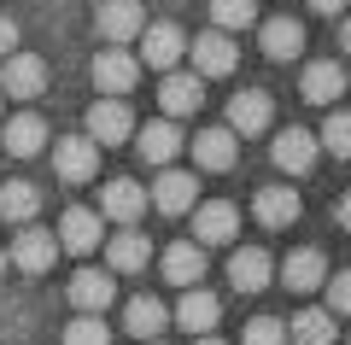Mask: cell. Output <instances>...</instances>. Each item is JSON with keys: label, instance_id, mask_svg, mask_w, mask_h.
<instances>
[{"label": "cell", "instance_id": "27", "mask_svg": "<svg viewBox=\"0 0 351 345\" xmlns=\"http://www.w3.org/2000/svg\"><path fill=\"white\" fill-rule=\"evenodd\" d=\"M234 135H228V129H199V135H193V164H199V170H234Z\"/></svg>", "mask_w": 351, "mask_h": 345}, {"label": "cell", "instance_id": "10", "mask_svg": "<svg viewBox=\"0 0 351 345\" xmlns=\"http://www.w3.org/2000/svg\"><path fill=\"white\" fill-rule=\"evenodd\" d=\"M269 117H276V106H269L263 88H246V94L228 99V135H263Z\"/></svg>", "mask_w": 351, "mask_h": 345}, {"label": "cell", "instance_id": "4", "mask_svg": "<svg viewBox=\"0 0 351 345\" xmlns=\"http://www.w3.org/2000/svg\"><path fill=\"white\" fill-rule=\"evenodd\" d=\"M41 88H47V64H41L36 53H6V59H0V94L36 99Z\"/></svg>", "mask_w": 351, "mask_h": 345}, {"label": "cell", "instance_id": "40", "mask_svg": "<svg viewBox=\"0 0 351 345\" xmlns=\"http://www.w3.org/2000/svg\"><path fill=\"white\" fill-rule=\"evenodd\" d=\"M193 345H223V340H211V333H205V340H193Z\"/></svg>", "mask_w": 351, "mask_h": 345}, {"label": "cell", "instance_id": "29", "mask_svg": "<svg viewBox=\"0 0 351 345\" xmlns=\"http://www.w3.org/2000/svg\"><path fill=\"white\" fill-rule=\"evenodd\" d=\"M263 53L269 59H299L304 53V24L299 18H269L263 24Z\"/></svg>", "mask_w": 351, "mask_h": 345}, {"label": "cell", "instance_id": "2", "mask_svg": "<svg viewBox=\"0 0 351 345\" xmlns=\"http://www.w3.org/2000/svg\"><path fill=\"white\" fill-rule=\"evenodd\" d=\"M240 235V211L228 199H211V205H193V246H228Z\"/></svg>", "mask_w": 351, "mask_h": 345}, {"label": "cell", "instance_id": "34", "mask_svg": "<svg viewBox=\"0 0 351 345\" xmlns=\"http://www.w3.org/2000/svg\"><path fill=\"white\" fill-rule=\"evenodd\" d=\"M240 345H287V322H276V316H252L246 333H240Z\"/></svg>", "mask_w": 351, "mask_h": 345}, {"label": "cell", "instance_id": "41", "mask_svg": "<svg viewBox=\"0 0 351 345\" xmlns=\"http://www.w3.org/2000/svg\"><path fill=\"white\" fill-rule=\"evenodd\" d=\"M0 275H6V246H0Z\"/></svg>", "mask_w": 351, "mask_h": 345}, {"label": "cell", "instance_id": "11", "mask_svg": "<svg viewBox=\"0 0 351 345\" xmlns=\"http://www.w3.org/2000/svg\"><path fill=\"white\" fill-rule=\"evenodd\" d=\"M53 170H59V182H94V170H100V147H94L88 135L59 141V152H53Z\"/></svg>", "mask_w": 351, "mask_h": 345}, {"label": "cell", "instance_id": "17", "mask_svg": "<svg viewBox=\"0 0 351 345\" xmlns=\"http://www.w3.org/2000/svg\"><path fill=\"white\" fill-rule=\"evenodd\" d=\"M147 263H152L147 235L123 228V235H112V240H106V275H135V270H147Z\"/></svg>", "mask_w": 351, "mask_h": 345}, {"label": "cell", "instance_id": "19", "mask_svg": "<svg viewBox=\"0 0 351 345\" xmlns=\"http://www.w3.org/2000/svg\"><path fill=\"white\" fill-rule=\"evenodd\" d=\"M135 152L147 164H170L176 152H182V129L170 123V117H158V123H141L135 129Z\"/></svg>", "mask_w": 351, "mask_h": 345}, {"label": "cell", "instance_id": "26", "mask_svg": "<svg viewBox=\"0 0 351 345\" xmlns=\"http://www.w3.org/2000/svg\"><path fill=\"white\" fill-rule=\"evenodd\" d=\"M0 147L12 152V158H36V152L47 147V123H41L36 111H24V117H12V123H6V135H0Z\"/></svg>", "mask_w": 351, "mask_h": 345}, {"label": "cell", "instance_id": "21", "mask_svg": "<svg viewBox=\"0 0 351 345\" xmlns=\"http://www.w3.org/2000/svg\"><path fill=\"white\" fill-rule=\"evenodd\" d=\"M281 281H287L293 293H316V287L328 281V263H322V252H316V246L287 252V263H281Z\"/></svg>", "mask_w": 351, "mask_h": 345}, {"label": "cell", "instance_id": "6", "mask_svg": "<svg viewBox=\"0 0 351 345\" xmlns=\"http://www.w3.org/2000/svg\"><path fill=\"white\" fill-rule=\"evenodd\" d=\"M141 211H147V187H141V182L117 176V182H106V187H100V222L112 217V222H123V228H135Z\"/></svg>", "mask_w": 351, "mask_h": 345}, {"label": "cell", "instance_id": "15", "mask_svg": "<svg viewBox=\"0 0 351 345\" xmlns=\"http://www.w3.org/2000/svg\"><path fill=\"white\" fill-rule=\"evenodd\" d=\"M269 275H276V263H269L263 246H240L234 258H228V281H234V293H263Z\"/></svg>", "mask_w": 351, "mask_h": 345}, {"label": "cell", "instance_id": "37", "mask_svg": "<svg viewBox=\"0 0 351 345\" xmlns=\"http://www.w3.org/2000/svg\"><path fill=\"white\" fill-rule=\"evenodd\" d=\"M346 6H351V0H311V12H322V18H339Z\"/></svg>", "mask_w": 351, "mask_h": 345}, {"label": "cell", "instance_id": "3", "mask_svg": "<svg viewBox=\"0 0 351 345\" xmlns=\"http://www.w3.org/2000/svg\"><path fill=\"white\" fill-rule=\"evenodd\" d=\"M147 205H158L164 217H188V211L199 205V176H188V170H164L158 182H152Z\"/></svg>", "mask_w": 351, "mask_h": 345}, {"label": "cell", "instance_id": "20", "mask_svg": "<svg viewBox=\"0 0 351 345\" xmlns=\"http://www.w3.org/2000/svg\"><path fill=\"white\" fill-rule=\"evenodd\" d=\"M299 193H293V187H263L258 199H252V217L263 222V228H293V222H299Z\"/></svg>", "mask_w": 351, "mask_h": 345}, {"label": "cell", "instance_id": "13", "mask_svg": "<svg viewBox=\"0 0 351 345\" xmlns=\"http://www.w3.org/2000/svg\"><path fill=\"white\" fill-rule=\"evenodd\" d=\"M112 298H117V281L106 270H76L71 275V305L82 310V316H106Z\"/></svg>", "mask_w": 351, "mask_h": 345}, {"label": "cell", "instance_id": "1", "mask_svg": "<svg viewBox=\"0 0 351 345\" xmlns=\"http://www.w3.org/2000/svg\"><path fill=\"white\" fill-rule=\"evenodd\" d=\"M59 252H76V258H88V252H100L106 246V222H100V211H88V205H71L59 217Z\"/></svg>", "mask_w": 351, "mask_h": 345}, {"label": "cell", "instance_id": "35", "mask_svg": "<svg viewBox=\"0 0 351 345\" xmlns=\"http://www.w3.org/2000/svg\"><path fill=\"white\" fill-rule=\"evenodd\" d=\"M322 287H328V316H334V322H339V316H351V270L328 275Z\"/></svg>", "mask_w": 351, "mask_h": 345}, {"label": "cell", "instance_id": "33", "mask_svg": "<svg viewBox=\"0 0 351 345\" xmlns=\"http://www.w3.org/2000/svg\"><path fill=\"white\" fill-rule=\"evenodd\" d=\"M64 345H112V328H106V316H76L64 328Z\"/></svg>", "mask_w": 351, "mask_h": 345}, {"label": "cell", "instance_id": "5", "mask_svg": "<svg viewBox=\"0 0 351 345\" xmlns=\"http://www.w3.org/2000/svg\"><path fill=\"white\" fill-rule=\"evenodd\" d=\"M94 24H100V36L112 41V47H123V41H135L141 29H147V6H141V0H100Z\"/></svg>", "mask_w": 351, "mask_h": 345}, {"label": "cell", "instance_id": "14", "mask_svg": "<svg viewBox=\"0 0 351 345\" xmlns=\"http://www.w3.org/2000/svg\"><path fill=\"white\" fill-rule=\"evenodd\" d=\"M12 263L24 275H47L53 263H59V240H53L47 228H24V235L12 240Z\"/></svg>", "mask_w": 351, "mask_h": 345}, {"label": "cell", "instance_id": "16", "mask_svg": "<svg viewBox=\"0 0 351 345\" xmlns=\"http://www.w3.org/2000/svg\"><path fill=\"white\" fill-rule=\"evenodd\" d=\"M176 322H182L193 340H205V333L223 322V305H217V293H205V287H188V293H182V305H176Z\"/></svg>", "mask_w": 351, "mask_h": 345}, {"label": "cell", "instance_id": "36", "mask_svg": "<svg viewBox=\"0 0 351 345\" xmlns=\"http://www.w3.org/2000/svg\"><path fill=\"white\" fill-rule=\"evenodd\" d=\"M6 53H18V24L12 18H0V59H6Z\"/></svg>", "mask_w": 351, "mask_h": 345}, {"label": "cell", "instance_id": "18", "mask_svg": "<svg viewBox=\"0 0 351 345\" xmlns=\"http://www.w3.org/2000/svg\"><path fill=\"white\" fill-rule=\"evenodd\" d=\"M269 158H276V170L304 176V170L316 164V135H311V129H281L276 147H269Z\"/></svg>", "mask_w": 351, "mask_h": 345}, {"label": "cell", "instance_id": "8", "mask_svg": "<svg viewBox=\"0 0 351 345\" xmlns=\"http://www.w3.org/2000/svg\"><path fill=\"white\" fill-rule=\"evenodd\" d=\"M135 135V117H129L123 99H100V106H88V141L94 147H117V141Z\"/></svg>", "mask_w": 351, "mask_h": 345}, {"label": "cell", "instance_id": "38", "mask_svg": "<svg viewBox=\"0 0 351 345\" xmlns=\"http://www.w3.org/2000/svg\"><path fill=\"white\" fill-rule=\"evenodd\" d=\"M334 217H339V228H351V193L339 199V211H334Z\"/></svg>", "mask_w": 351, "mask_h": 345}, {"label": "cell", "instance_id": "22", "mask_svg": "<svg viewBox=\"0 0 351 345\" xmlns=\"http://www.w3.org/2000/svg\"><path fill=\"white\" fill-rule=\"evenodd\" d=\"M199 99H205V88H199V76H182V71H170L164 76V88H158V106H164V117H188V111H199Z\"/></svg>", "mask_w": 351, "mask_h": 345}, {"label": "cell", "instance_id": "31", "mask_svg": "<svg viewBox=\"0 0 351 345\" xmlns=\"http://www.w3.org/2000/svg\"><path fill=\"white\" fill-rule=\"evenodd\" d=\"M211 18H217V29H246L252 18H258V0H211Z\"/></svg>", "mask_w": 351, "mask_h": 345}, {"label": "cell", "instance_id": "24", "mask_svg": "<svg viewBox=\"0 0 351 345\" xmlns=\"http://www.w3.org/2000/svg\"><path fill=\"white\" fill-rule=\"evenodd\" d=\"M339 94H346V71H339V59L304 64V99H311V106H334Z\"/></svg>", "mask_w": 351, "mask_h": 345}, {"label": "cell", "instance_id": "28", "mask_svg": "<svg viewBox=\"0 0 351 345\" xmlns=\"http://www.w3.org/2000/svg\"><path fill=\"white\" fill-rule=\"evenodd\" d=\"M339 340V322L328 310H299L287 322V345H334Z\"/></svg>", "mask_w": 351, "mask_h": 345}, {"label": "cell", "instance_id": "25", "mask_svg": "<svg viewBox=\"0 0 351 345\" xmlns=\"http://www.w3.org/2000/svg\"><path fill=\"white\" fill-rule=\"evenodd\" d=\"M123 322H129V333L147 345V340H158V333L170 328V310H164L152 293H135V298H129V310H123Z\"/></svg>", "mask_w": 351, "mask_h": 345}, {"label": "cell", "instance_id": "39", "mask_svg": "<svg viewBox=\"0 0 351 345\" xmlns=\"http://www.w3.org/2000/svg\"><path fill=\"white\" fill-rule=\"evenodd\" d=\"M339 47L351 53V18H346V24H339Z\"/></svg>", "mask_w": 351, "mask_h": 345}, {"label": "cell", "instance_id": "32", "mask_svg": "<svg viewBox=\"0 0 351 345\" xmlns=\"http://www.w3.org/2000/svg\"><path fill=\"white\" fill-rule=\"evenodd\" d=\"M316 147H328L334 158H351V111H334V117H328Z\"/></svg>", "mask_w": 351, "mask_h": 345}, {"label": "cell", "instance_id": "23", "mask_svg": "<svg viewBox=\"0 0 351 345\" xmlns=\"http://www.w3.org/2000/svg\"><path fill=\"white\" fill-rule=\"evenodd\" d=\"M164 281L170 287H199L205 281V252L193 246V240H176V246L164 252Z\"/></svg>", "mask_w": 351, "mask_h": 345}, {"label": "cell", "instance_id": "30", "mask_svg": "<svg viewBox=\"0 0 351 345\" xmlns=\"http://www.w3.org/2000/svg\"><path fill=\"white\" fill-rule=\"evenodd\" d=\"M36 211H41V193L29 182H6V187H0V217H6V222H29Z\"/></svg>", "mask_w": 351, "mask_h": 345}, {"label": "cell", "instance_id": "12", "mask_svg": "<svg viewBox=\"0 0 351 345\" xmlns=\"http://www.w3.org/2000/svg\"><path fill=\"white\" fill-rule=\"evenodd\" d=\"M135 41H141V59H147L152 71H170V64L188 53V36H182L176 24H147Z\"/></svg>", "mask_w": 351, "mask_h": 345}, {"label": "cell", "instance_id": "42", "mask_svg": "<svg viewBox=\"0 0 351 345\" xmlns=\"http://www.w3.org/2000/svg\"><path fill=\"white\" fill-rule=\"evenodd\" d=\"M147 345H164V340H147Z\"/></svg>", "mask_w": 351, "mask_h": 345}, {"label": "cell", "instance_id": "9", "mask_svg": "<svg viewBox=\"0 0 351 345\" xmlns=\"http://www.w3.org/2000/svg\"><path fill=\"white\" fill-rule=\"evenodd\" d=\"M135 76H141V64L129 59L123 47H106L100 59H94V88H100L106 99H123L129 88H135Z\"/></svg>", "mask_w": 351, "mask_h": 345}, {"label": "cell", "instance_id": "7", "mask_svg": "<svg viewBox=\"0 0 351 345\" xmlns=\"http://www.w3.org/2000/svg\"><path fill=\"white\" fill-rule=\"evenodd\" d=\"M188 59H193V76L205 82V76H228L240 53H234V41H228L223 29H205L199 41H188Z\"/></svg>", "mask_w": 351, "mask_h": 345}]
</instances>
